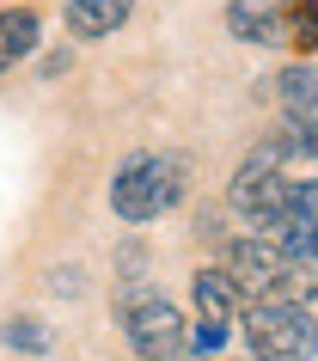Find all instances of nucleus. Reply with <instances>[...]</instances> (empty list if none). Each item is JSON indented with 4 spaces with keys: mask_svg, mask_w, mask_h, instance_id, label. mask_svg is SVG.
<instances>
[{
    "mask_svg": "<svg viewBox=\"0 0 318 361\" xmlns=\"http://www.w3.org/2000/svg\"><path fill=\"white\" fill-rule=\"evenodd\" d=\"M294 221H306V227H318V178H306V184H294Z\"/></svg>",
    "mask_w": 318,
    "mask_h": 361,
    "instance_id": "12",
    "label": "nucleus"
},
{
    "mask_svg": "<svg viewBox=\"0 0 318 361\" xmlns=\"http://www.w3.org/2000/svg\"><path fill=\"white\" fill-rule=\"evenodd\" d=\"M49 288H56V294H80V269H56Z\"/></svg>",
    "mask_w": 318,
    "mask_h": 361,
    "instance_id": "14",
    "label": "nucleus"
},
{
    "mask_svg": "<svg viewBox=\"0 0 318 361\" xmlns=\"http://www.w3.org/2000/svg\"><path fill=\"white\" fill-rule=\"evenodd\" d=\"M123 337H129V349L141 361H171V355H184L190 324H184V312H178L166 294L129 288V294H123Z\"/></svg>",
    "mask_w": 318,
    "mask_h": 361,
    "instance_id": "2",
    "label": "nucleus"
},
{
    "mask_svg": "<svg viewBox=\"0 0 318 361\" xmlns=\"http://www.w3.org/2000/svg\"><path fill=\"white\" fill-rule=\"evenodd\" d=\"M31 49H37V13L31 6H6L0 13V74L19 56H31Z\"/></svg>",
    "mask_w": 318,
    "mask_h": 361,
    "instance_id": "9",
    "label": "nucleus"
},
{
    "mask_svg": "<svg viewBox=\"0 0 318 361\" xmlns=\"http://www.w3.org/2000/svg\"><path fill=\"white\" fill-rule=\"evenodd\" d=\"M281 257H288L294 269H318V227L288 221V227H281Z\"/></svg>",
    "mask_w": 318,
    "mask_h": 361,
    "instance_id": "10",
    "label": "nucleus"
},
{
    "mask_svg": "<svg viewBox=\"0 0 318 361\" xmlns=\"http://www.w3.org/2000/svg\"><path fill=\"white\" fill-rule=\"evenodd\" d=\"M184 196V159L178 153H129L111 178V209L123 221H153Z\"/></svg>",
    "mask_w": 318,
    "mask_h": 361,
    "instance_id": "1",
    "label": "nucleus"
},
{
    "mask_svg": "<svg viewBox=\"0 0 318 361\" xmlns=\"http://www.w3.org/2000/svg\"><path fill=\"white\" fill-rule=\"evenodd\" d=\"M6 343L25 349V355H43V349H49V331H43V319H13L6 324Z\"/></svg>",
    "mask_w": 318,
    "mask_h": 361,
    "instance_id": "11",
    "label": "nucleus"
},
{
    "mask_svg": "<svg viewBox=\"0 0 318 361\" xmlns=\"http://www.w3.org/2000/svg\"><path fill=\"white\" fill-rule=\"evenodd\" d=\"M226 31L239 43H276L281 37V0H226Z\"/></svg>",
    "mask_w": 318,
    "mask_h": 361,
    "instance_id": "7",
    "label": "nucleus"
},
{
    "mask_svg": "<svg viewBox=\"0 0 318 361\" xmlns=\"http://www.w3.org/2000/svg\"><path fill=\"white\" fill-rule=\"evenodd\" d=\"M226 276L239 282V294H251V300H276L281 276H288V257H281V245H269V239H233L226 245Z\"/></svg>",
    "mask_w": 318,
    "mask_h": 361,
    "instance_id": "4",
    "label": "nucleus"
},
{
    "mask_svg": "<svg viewBox=\"0 0 318 361\" xmlns=\"http://www.w3.org/2000/svg\"><path fill=\"white\" fill-rule=\"evenodd\" d=\"M135 13V0H68V31L74 37H111V31H123Z\"/></svg>",
    "mask_w": 318,
    "mask_h": 361,
    "instance_id": "8",
    "label": "nucleus"
},
{
    "mask_svg": "<svg viewBox=\"0 0 318 361\" xmlns=\"http://www.w3.org/2000/svg\"><path fill=\"white\" fill-rule=\"evenodd\" d=\"M294 43H300V49H318V6H312V0H306V13L294 19Z\"/></svg>",
    "mask_w": 318,
    "mask_h": 361,
    "instance_id": "13",
    "label": "nucleus"
},
{
    "mask_svg": "<svg viewBox=\"0 0 318 361\" xmlns=\"http://www.w3.org/2000/svg\"><path fill=\"white\" fill-rule=\"evenodd\" d=\"M276 98H281L288 129H312V123H318V68H312V61H294V68L281 74Z\"/></svg>",
    "mask_w": 318,
    "mask_h": 361,
    "instance_id": "6",
    "label": "nucleus"
},
{
    "mask_svg": "<svg viewBox=\"0 0 318 361\" xmlns=\"http://www.w3.org/2000/svg\"><path fill=\"white\" fill-rule=\"evenodd\" d=\"M190 288H196V312H202V331H233V319H239V306H245V294H239V282L226 276V269H196L190 276Z\"/></svg>",
    "mask_w": 318,
    "mask_h": 361,
    "instance_id": "5",
    "label": "nucleus"
},
{
    "mask_svg": "<svg viewBox=\"0 0 318 361\" xmlns=\"http://www.w3.org/2000/svg\"><path fill=\"white\" fill-rule=\"evenodd\" d=\"M245 337L263 361H306L318 349V319L300 300H257L245 319Z\"/></svg>",
    "mask_w": 318,
    "mask_h": 361,
    "instance_id": "3",
    "label": "nucleus"
}]
</instances>
